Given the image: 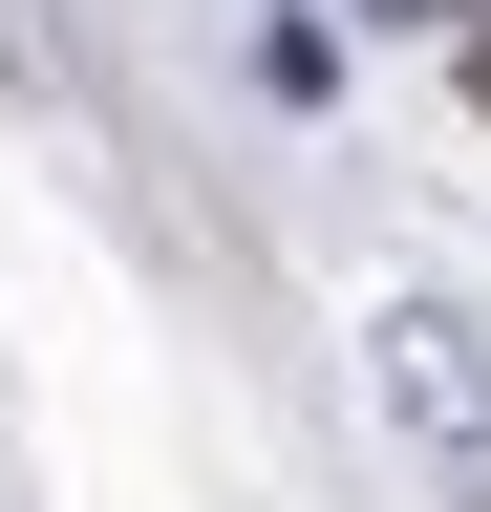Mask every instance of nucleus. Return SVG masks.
<instances>
[{
	"instance_id": "obj_1",
	"label": "nucleus",
	"mask_w": 491,
	"mask_h": 512,
	"mask_svg": "<svg viewBox=\"0 0 491 512\" xmlns=\"http://www.w3.org/2000/svg\"><path fill=\"white\" fill-rule=\"evenodd\" d=\"M363 342H385V427L427 448V491L491 512V320H470V299H385Z\"/></svg>"
}]
</instances>
